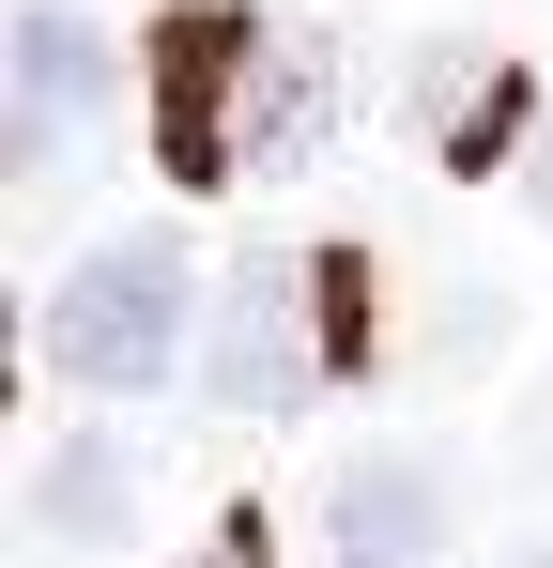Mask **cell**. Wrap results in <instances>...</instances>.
Listing matches in <instances>:
<instances>
[{"label":"cell","mask_w":553,"mask_h":568,"mask_svg":"<svg viewBox=\"0 0 553 568\" xmlns=\"http://www.w3.org/2000/svg\"><path fill=\"white\" fill-rule=\"evenodd\" d=\"M308 123H323V78L276 47L262 16L200 0V16H170V31H154V139H170V170H184V185L276 170Z\"/></svg>","instance_id":"obj_1"},{"label":"cell","mask_w":553,"mask_h":568,"mask_svg":"<svg viewBox=\"0 0 553 568\" xmlns=\"http://www.w3.org/2000/svg\"><path fill=\"white\" fill-rule=\"evenodd\" d=\"M523 568H553V554H523Z\"/></svg>","instance_id":"obj_9"},{"label":"cell","mask_w":553,"mask_h":568,"mask_svg":"<svg viewBox=\"0 0 553 568\" xmlns=\"http://www.w3.org/2000/svg\"><path fill=\"white\" fill-rule=\"evenodd\" d=\"M415 139H431L446 170H492V154L523 139V62H492V47H431V62H415Z\"/></svg>","instance_id":"obj_6"},{"label":"cell","mask_w":553,"mask_h":568,"mask_svg":"<svg viewBox=\"0 0 553 568\" xmlns=\"http://www.w3.org/2000/svg\"><path fill=\"white\" fill-rule=\"evenodd\" d=\"M31 507H47V538H123V523H139V462L78 430V446L47 462V491H31Z\"/></svg>","instance_id":"obj_7"},{"label":"cell","mask_w":553,"mask_h":568,"mask_svg":"<svg viewBox=\"0 0 553 568\" xmlns=\"http://www.w3.org/2000/svg\"><path fill=\"white\" fill-rule=\"evenodd\" d=\"M308 292H323V262H292V246L231 262V307H215V399L231 415H292L339 369V307H308Z\"/></svg>","instance_id":"obj_3"},{"label":"cell","mask_w":553,"mask_h":568,"mask_svg":"<svg viewBox=\"0 0 553 568\" xmlns=\"http://www.w3.org/2000/svg\"><path fill=\"white\" fill-rule=\"evenodd\" d=\"M108 78H123V62H108V31H92L78 0H31V16H16V170H47L62 123L108 108Z\"/></svg>","instance_id":"obj_4"},{"label":"cell","mask_w":553,"mask_h":568,"mask_svg":"<svg viewBox=\"0 0 553 568\" xmlns=\"http://www.w3.org/2000/svg\"><path fill=\"white\" fill-rule=\"evenodd\" d=\"M47 369L92 399H154L184 369V246L170 231H108L78 277L47 292Z\"/></svg>","instance_id":"obj_2"},{"label":"cell","mask_w":553,"mask_h":568,"mask_svg":"<svg viewBox=\"0 0 553 568\" xmlns=\"http://www.w3.org/2000/svg\"><path fill=\"white\" fill-rule=\"evenodd\" d=\"M523 200H539V215H553V123H539V170H523Z\"/></svg>","instance_id":"obj_8"},{"label":"cell","mask_w":553,"mask_h":568,"mask_svg":"<svg viewBox=\"0 0 553 568\" xmlns=\"http://www.w3.org/2000/svg\"><path fill=\"white\" fill-rule=\"evenodd\" d=\"M323 554H339V568H431V554H446L431 462H339V476H323Z\"/></svg>","instance_id":"obj_5"}]
</instances>
